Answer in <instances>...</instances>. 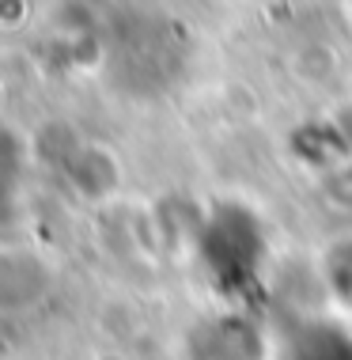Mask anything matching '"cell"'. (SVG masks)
<instances>
[{
  "label": "cell",
  "instance_id": "6da1fadb",
  "mask_svg": "<svg viewBox=\"0 0 352 360\" xmlns=\"http://www.w3.org/2000/svg\"><path fill=\"white\" fill-rule=\"evenodd\" d=\"M288 360H352V338L326 323L299 326L288 338Z\"/></svg>",
  "mask_w": 352,
  "mask_h": 360
}]
</instances>
